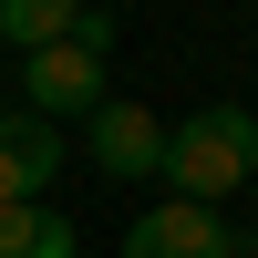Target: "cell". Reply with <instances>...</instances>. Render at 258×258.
Here are the masks:
<instances>
[{
    "label": "cell",
    "instance_id": "obj_1",
    "mask_svg": "<svg viewBox=\"0 0 258 258\" xmlns=\"http://www.w3.org/2000/svg\"><path fill=\"white\" fill-rule=\"evenodd\" d=\"M258 176V114H238V103H197L186 124H165V197H238V186Z\"/></svg>",
    "mask_w": 258,
    "mask_h": 258
},
{
    "label": "cell",
    "instance_id": "obj_2",
    "mask_svg": "<svg viewBox=\"0 0 258 258\" xmlns=\"http://www.w3.org/2000/svg\"><path fill=\"white\" fill-rule=\"evenodd\" d=\"M103 93H114V83H103V62H93V52H73V41L21 52V114H41V124H83Z\"/></svg>",
    "mask_w": 258,
    "mask_h": 258
},
{
    "label": "cell",
    "instance_id": "obj_3",
    "mask_svg": "<svg viewBox=\"0 0 258 258\" xmlns=\"http://www.w3.org/2000/svg\"><path fill=\"white\" fill-rule=\"evenodd\" d=\"M83 155H93V165H103L114 186H145V176H165V124L145 114V103L103 93L93 114H83Z\"/></svg>",
    "mask_w": 258,
    "mask_h": 258
},
{
    "label": "cell",
    "instance_id": "obj_4",
    "mask_svg": "<svg viewBox=\"0 0 258 258\" xmlns=\"http://www.w3.org/2000/svg\"><path fill=\"white\" fill-rule=\"evenodd\" d=\"M124 258H238V227L197 197H155L135 227H124Z\"/></svg>",
    "mask_w": 258,
    "mask_h": 258
},
{
    "label": "cell",
    "instance_id": "obj_5",
    "mask_svg": "<svg viewBox=\"0 0 258 258\" xmlns=\"http://www.w3.org/2000/svg\"><path fill=\"white\" fill-rule=\"evenodd\" d=\"M73 165V124H41V114H0V207L21 197H52V176Z\"/></svg>",
    "mask_w": 258,
    "mask_h": 258
},
{
    "label": "cell",
    "instance_id": "obj_6",
    "mask_svg": "<svg viewBox=\"0 0 258 258\" xmlns=\"http://www.w3.org/2000/svg\"><path fill=\"white\" fill-rule=\"evenodd\" d=\"M0 258H83V227L52 197H21V207H0Z\"/></svg>",
    "mask_w": 258,
    "mask_h": 258
},
{
    "label": "cell",
    "instance_id": "obj_7",
    "mask_svg": "<svg viewBox=\"0 0 258 258\" xmlns=\"http://www.w3.org/2000/svg\"><path fill=\"white\" fill-rule=\"evenodd\" d=\"M73 11L83 0H0V41H11V52H41V41L73 31Z\"/></svg>",
    "mask_w": 258,
    "mask_h": 258
},
{
    "label": "cell",
    "instance_id": "obj_8",
    "mask_svg": "<svg viewBox=\"0 0 258 258\" xmlns=\"http://www.w3.org/2000/svg\"><path fill=\"white\" fill-rule=\"evenodd\" d=\"M62 41H73V52H93V62H103V52H114V41H124V21L103 11V0H83V11H73V31H62Z\"/></svg>",
    "mask_w": 258,
    "mask_h": 258
}]
</instances>
